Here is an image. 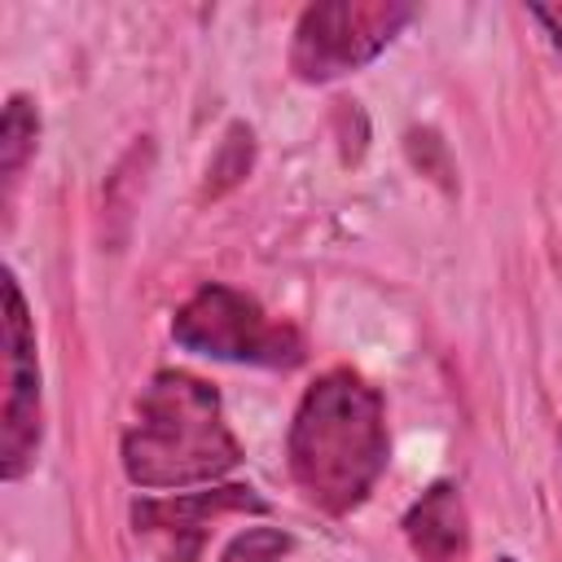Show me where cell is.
I'll use <instances>...</instances> for the list:
<instances>
[{"instance_id":"1","label":"cell","mask_w":562,"mask_h":562,"mask_svg":"<svg viewBox=\"0 0 562 562\" xmlns=\"http://www.w3.org/2000/svg\"><path fill=\"white\" fill-rule=\"evenodd\" d=\"M386 413L382 395L351 369L321 373L290 422V474L299 492L325 509L347 514L356 509L378 474L386 470Z\"/></svg>"},{"instance_id":"2","label":"cell","mask_w":562,"mask_h":562,"mask_svg":"<svg viewBox=\"0 0 562 562\" xmlns=\"http://www.w3.org/2000/svg\"><path fill=\"white\" fill-rule=\"evenodd\" d=\"M241 461V443L224 422L211 382L167 369L136 400L123 435V470L136 487H193L215 483Z\"/></svg>"},{"instance_id":"3","label":"cell","mask_w":562,"mask_h":562,"mask_svg":"<svg viewBox=\"0 0 562 562\" xmlns=\"http://www.w3.org/2000/svg\"><path fill=\"white\" fill-rule=\"evenodd\" d=\"M171 338L198 356L290 369L303 360V338L294 325L268 316L250 294L233 285H202L171 321Z\"/></svg>"},{"instance_id":"4","label":"cell","mask_w":562,"mask_h":562,"mask_svg":"<svg viewBox=\"0 0 562 562\" xmlns=\"http://www.w3.org/2000/svg\"><path fill=\"white\" fill-rule=\"evenodd\" d=\"M413 18V4L400 0H325L307 4L294 26L290 70L303 83L338 79L364 61H373L400 26Z\"/></svg>"},{"instance_id":"5","label":"cell","mask_w":562,"mask_h":562,"mask_svg":"<svg viewBox=\"0 0 562 562\" xmlns=\"http://www.w3.org/2000/svg\"><path fill=\"white\" fill-rule=\"evenodd\" d=\"M0 347H4V395H0V474L13 483L35 465L40 435H44V404H40V356H35V325L26 316V299L4 272V316H0Z\"/></svg>"},{"instance_id":"6","label":"cell","mask_w":562,"mask_h":562,"mask_svg":"<svg viewBox=\"0 0 562 562\" xmlns=\"http://www.w3.org/2000/svg\"><path fill=\"white\" fill-rule=\"evenodd\" d=\"M263 496L246 483H224L180 496H145L132 505V527L154 562H193L224 514H263Z\"/></svg>"},{"instance_id":"7","label":"cell","mask_w":562,"mask_h":562,"mask_svg":"<svg viewBox=\"0 0 562 562\" xmlns=\"http://www.w3.org/2000/svg\"><path fill=\"white\" fill-rule=\"evenodd\" d=\"M404 536H408V544L422 562H457L470 544L461 492L452 483L426 487L404 514Z\"/></svg>"},{"instance_id":"8","label":"cell","mask_w":562,"mask_h":562,"mask_svg":"<svg viewBox=\"0 0 562 562\" xmlns=\"http://www.w3.org/2000/svg\"><path fill=\"white\" fill-rule=\"evenodd\" d=\"M35 136H40V110L26 92H13L4 105V123H0V176H4V198H13L31 154H35Z\"/></svg>"},{"instance_id":"9","label":"cell","mask_w":562,"mask_h":562,"mask_svg":"<svg viewBox=\"0 0 562 562\" xmlns=\"http://www.w3.org/2000/svg\"><path fill=\"white\" fill-rule=\"evenodd\" d=\"M285 558H290V536L277 527H246L220 553V562H285Z\"/></svg>"},{"instance_id":"10","label":"cell","mask_w":562,"mask_h":562,"mask_svg":"<svg viewBox=\"0 0 562 562\" xmlns=\"http://www.w3.org/2000/svg\"><path fill=\"white\" fill-rule=\"evenodd\" d=\"M246 167H250V127H228V136H224V145H220V158L211 162V171L206 176H215V193L224 189V184H233V180H241L246 176Z\"/></svg>"},{"instance_id":"11","label":"cell","mask_w":562,"mask_h":562,"mask_svg":"<svg viewBox=\"0 0 562 562\" xmlns=\"http://www.w3.org/2000/svg\"><path fill=\"white\" fill-rule=\"evenodd\" d=\"M531 18L544 22V31L553 35V44L562 48V4H531Z\"/></svg>"},{"instance_id":"12","label":"cell","mask_w":562,"mask_h":562,"mask_svg":"<svg viewBox=\"0 0 562 562\" xmlns=\"http://www.w3.org/2000/svg\"><path fill=\"white\" fill-rule=\"evenodd\" d=\"M496 562H514V558H496Z\"/></svg>"}]
</instances>
